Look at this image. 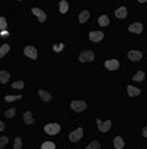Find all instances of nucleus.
Instances as JSON below:
<instances>
[{"instance_id":"nucleus-4","label":"nucleus","mask_w":147,"mask_h":149,"mask_svg":"<svg viewBox=\"0 0 147 149\" xmlns=\"http://www.w3.org/2000/svg\"><path fill=\"white\" fill-rule=\"evenodd\" d=\"M82 137H83V128H77L76 131H73L71 134H69V141L73 142V143H77V142H79L82 139Z\"/></svg>"},{"instance_id":"nucleus-24","label":"nucleus","mask_w":147,"mask_h":149,"mask_svg":"<svg viewBox=\"0 0 147 149\" xmlns=\"http://www.w3.org/2000/svg\"><path fill=\"white\" fill-rule=\"evenodd\" d=\"M21 97H22V95H8V96H5V101H8V102H11V101L19 100Z\"/></svg>"},{"instance_id":"nucleus-23","label":"nucleus","mask_w":147,"mask_h":149,"mask_svg":"<svg viewBox=\"0 0 147 149\" xmlns=\"http://www.w3.org/2000/svg\"><path fill=\"white\" fill-rule=\"evenodd\" d=\"M132 79L135 81H142L144 79H145V73L144 72H137L135 74V75L132 77Z\"/></svg>"},{"instance_id":"nucleus-21","label":"nucleus","mask_w":147,"mask_h":149,"mask_svg":"<svg viewBox=\"0 0 147 149\" xmlns=\"http://www.w3.org/2000/svg\"><path fill=\"white\" fill-rule=\"evenodd\" d=\"M9 51H10V46H9V45H3V46H0V58H3Z\"/></svg>"},{"instance_id":"nucleus-9","label":"nucleus","mask_w":147,"mask_h":149,"mask_svg":"<svg viewBox=\"0 0 147 149\" xmlns=\"http://www.w3.org/2000/svg\"><path fill=\"white\" fill-rule=\"evenodd\" d=\"M127 57H129L130 61H132V62H139L141 58H142V53L139 52V51H130V52L127 53Z\"/></svg>"},{"instance_id":"nucleus-8","label":"nucleus","mask_w":147,"mask_h":149,"mask_svg":"<svg viewBox=\"0 0 147 149\" xmlns=\"http://www.w3.org/2000/svg\"><path fill=\"white\" fill-rule=\"evenodd\" d=\"M104 65L106 69H109V70H116V69H119V67H120V63L116 59H110V61L105 62Z\"/></svg>"},{"instance_id":"nucleus-26","label":"nucleus","mask_w":147,"mask_h":149,"mask_svg":"<svg viewBox=\"0 0 147 149\" xmlns=\"http://www.w3.org/2000/svg\"><path fill=\"white\" fill-rule=\"evenodd\" d=\"M22 148V142H21V138L18 137V138H15V141H14V149H21Z\"/></svg>"},{"instance_id":"nucleus-13","label":"nucleus","mask_w":147,"mask_h":149,"mask_svg":"<svg viewBox=\"0 0 147 149\" xmlns=\"http://www.w3.org/2000/svg\"><path fill=\"white\" fill-rule=\"evenodd\" d=\"M127 94H129L130 97H135V96H139V95L141 94V90L139 88L132 86V85H129L127 86Z\"/></svg>"},{"instance_id":"nucleus-15","label":"nucleus","mask_w":147,"mask_h":149,"mask_svg":"<svg viewBox=\"0 0 147 149\" xmlns=\"http://www.w3.org/2000/svg\"><path fill=\"white\" fill-rule=\"evenodd\" d=\"M24 122L26 125H34L35 123V120L32 118V113L30 111H26L24 113Z\"/></svg>"},{"instance_id":"nucleus-18","label":"nucleus","mask_w":147,"mask_h":149,"mask_svg":"<svg viewBox=\"0 0 147 149\" xmlns=\"http://www.w3.org/2000/svg\"><path fill=\"white\" fill-rule=\"evenodd\" d=\"M89 16H90V14H89L88 10H83V11L79 14V22L80 24L87 22V21L89 20Z\"/></svg>"},{"instance_id":"nucleus-32","label":"nucleus","mask_w":147,"mask_h":149,"mask_svg":"<svg viewBox=\"0 0 147 149\" xmlns=\"http://www.w3.org/2000/svg\"><path fill=\"white\" fill-rule=\"evenodd\" d=\"M142 134H144V137H147V126H146V127H144V130H142Z\"/></svg>"},{"instance_id":"nucleus-16","label":"nucleus","mask_w":147,"mask_h":149,"mask_svg":"<svg viewBox=\"0 0 147 149\" xmlns=\"http://www.w3.org/2000/svg\"><path fill=\"white\" fill-rule=\"evenodd\" d=\"M10 79V73L6 70H0V83L6 84Z\"/></svg>"},{"instance_id":"nucleus-1","label":"nucleus","mask_w":147,"mask_h":149,"mask_svg":"<svg viewBox=\"0 0 147 149\" xmlns=\"http://www.w3.org/2000/svg\"><path fill=\"white\" fill-rule=\"evenodd\" d=\"M61 131V126L58 123H48L45 126V132L50 136H56Z\"/></svg>"},{"instance_id":"nucleus-3","label":"nucleus","mask_w":147,"mask_h":149,"mask_svg":"<svg viewBox=\"0 0 147 149\" xmlns=\"http://www.w3.org/2000/svg\"><path fill=\"white\" fill-rule=\"evenodd\" d=\"M71 109L74 110L76 112H82L87 109V104L84 101H72L71 102Z\"/></svg>"},{"instance_id":"nucleus-33","label":"nucleus","mask_w":147,"mask_h":149,"mask_svg":"<svg viewBox=\"0 0 147 149\" xmlns=\"http://www.w3.org/2000/svg\"><path fill=\"white\" fill-rule=\"evenodd\" d=\"M147 0H139V3H146Z\"/></svg>"},{"instance_id":"nucleus-31","label":"nucleus","mask_w":147,"mask_h":149,"mask_svg":"<svg viewBox=\"0 0 147 149\" xmlns=\"http://www.w3.org/2000/svg\"><path fill=\"white\" fill-rule=\"evenodd\" d=\"M4 128H5V125H4V122H3V121H0V132H1V131H4Z\"/></svg>"},{"instance_id":"nucleus-6","label":"nucleus","mask_w":147,"mask_h":149,"mask_svg":"<svg viewBox=\"0 0 147 149\" xmlns=\"http://www.w3.org/2000/svg\"><path fill=\"white\" fill-rule=\"evenodd\" d=\"M97 123H98V128L100 132H108L110 128H111V121L108 120L105 122H102L100 120H97Z\"/></svg>"},{"instance_id":"nucleus-12","label":"nucleus","mask_w":147,"mask_h":149,"mask_svg":"<svg viewBox=\"0 0 147 149\" xmlns=\"http://www.w3.org/2000/svg\"><path fill=\"white\" fill-rule=\"evenodd\" d=\"M32 13L36 15V16H37V19H38L40 22H45V21H46V14H45V11H42L41 9L34 8V9H32Z\"/></svg>"},{"instance_id":"nucleus-14","label":"nucleus","mask_w":147,"mask_h":149,"mask_svg":"<svg viewBox=\"0 0 147 149\" xmlns=\"http://www.w3.org/2000/svg\"><path fill=\"white\" fill-rule=\"evenodd\" d=\"M115 16H116L118 19H125L126 16H127V9H126L125 6L119 8L116 11H115Z\"/></svg>"},{"instance_id":"nucleus-30","label":"nucleus","mask_w":147,"mask_h":149,"mask_svg":"<svg viewBox=\"0 0 147 149\" xmlns=\"http://www.w3.org/2000/svg\"><path fill=\"white\" fill-rule=\"evenodd\" d=\"M11 86L14 89H24L25 84H24V81H15V83L11 84Z\"/></svg>"},{"instance_id":"nucleus-27","label":"nucleus","mask_w":147,"mask_h":149,"mask_svg":"<svg viewBox=\"0 0 147 149\" xmlns=\"http://www.w3.org/2000/svg\"><path fill=\"white\" fill-rule=\"evenodd\" d=\"M15 113H16V109H15V107H13V109H10V110H6V111H5V116H6L8 118H11V117H14Z\"/></svg>"},{"instance_id":"nucleus-29","label":"nucleus","mask_w":147,"mask_h":149,"mask_svg":"<svg viewBox=\"0 0 147 149\" xmlns=\"http://www.w3.org/2000/svg\"><path fill=\"white\" fill-rule=\"evenodd\" d=\"M8 142H9V138L8 137H5V136L0 137V149H3L5 146H6Z\"/></svg>"},{"instance_id":"nucleus-20","label":"nucleus","mask_w":147,"mask_h":149,"mask_svg":"<svg viewBox=\"0 0 147 149\" xmlns=\"http://www.w3.org/2000/svg\"><path fill=\"white\" fill-rule=\"evenodd\" d=\"M109 24H110V20L106 15H102V16L99 17V25L103 26V27H106V26H109Z\"/></svg>"},{"instance_id":"nucleus-7","label":"nucleus","mask_w":147,"mask_h":149,"mask_svg":"<svg viewBox=\"0 0 147 149\" xmlns=\"http://www.w3.org/2000/svg\"><path fill=\"white\" fill-rule=\"evenodd\" d=\"M104 38V33L100 32V31H92V32H89V40L92 42H99Z\"/></svg>"},{"instance_id":"nucleus-22","label":"nucleus","mask_w":147,"mask_h":149,"mask_svg":"<svg viewBox=\"0 0 147 149\" xmlns=\"http://www.w3.org/2000/svg\"><path fill=\"white\" fill-rule=\"evenodd\" d=\"M100 148H102V144L98 141H93L90 144L85 147V149H100Z\"/></svg>"},{"instance_id":"nucleus-28","label":"nucleus","mask_w":147,"mask_h":149,"mask_svg":"<svg viewBox=\"0 0 147 149\" xmlns=\"http://www.w3.org/2000/svg\"><path fill=\"white\" fill-rule=\"evenodd\" d=\"M8 29V24L5 17H0V31H5Z\"/></svg>"},{"instance_id":"nucleus-25","label":"nucleus","mask_w":147,"mask_h":149,"mask_svg":"<svg viewBox=\"0 0 147 149\" xmlns=\"http://www.w3.org/2000/svg\"><path fill=\"white\" fill-rule=\"evenodd\" d=\"M41 149H56V144L53 142H45L42 144Z\"/></svg>"},{"instance_id":"nucleus-17","label":"nucleus","mask_w":147,"mask_h":149,"mask_svg":"<svg viewBox=\"0 0 147 149\" xmlns=\"http://www.w3.org/2000/svg\"><path fill=\"white\" fill-rule=\"evenodd\" d=\"M114 147L116 148V149H123V148L125 147L123 138L120 137V136H118V137H115V138H114Z\"/></svg>"},{"instance_id":"nucleus-10","label":"nucleus","mask_w":147,"mask_h":149,"mask_svg":"<svg viewBox=\"0 0 147 149\" xmlns=\"http://www.w3.org/2000/svg\"><path fill=\"white\" fill-rule=\"evenodd\" d=\"M142 30H144V26H142V24H140V22H135V24L129 26V31L130 32H134V33H141L142 32Z\"/></svg>"},{"instance_id":"nucleus-11","label":"nucleus","mask_w":147,"mask_h":149,"mask_svg":"<svg viewBox=\"0 0 147 149\" xmlns=\"http://www.w3.org/2000/svg\"><path fill=\"white\" fill-rule=\"evenodd\" d=\"M38 96H40V99L42 101H45V102H50V101L52 100V95L48 91H46V90H42V89L38 90Z\"/></svg>"},{"instance_id":"nucleus-2","label":"nucleus","mask_w":147,"mask_h":149,"mask_svg":"<svg viewBox=\"0 0 147 149\" xmlns=\"http://www.w3.org/2000/svg\"><path fill=\"white\" fill-rule=\"evenodd\" d=\"M79 62L85 63V62H92L94 59V53L92 51H83L79 54Z\"/></svg>"},{"instance_id":"nucleus-19","label":"nucleus","mask_w":147,"mask_h":149,"mask_svg":"<svg viewBox=\"0 0 147 149\" xmlns=\"http://www.w3.org/2000/svg\"><path fill=\"white\" fill-rule=\"evenodd\" d=\"M58 6H60V11H61L62 14H66V13L68 11V8H69V5H68L67 0H61Z\"/></svg>"},{"instance_id":"nucleus-5","label":"nucleus","mask_w":147,"mask_h":149,"mask_svg":"<svg viewBox=\"0 0 147 149\" xmlns=\"http://www.w3.org/2000/svg\"><path fill=\"white\" fill-rule=\"evenodd\" d=\"M24 53L26 57L31 58V59H37V49L34 46H26L24 49Z\"/></svg>"}]
</instances>
